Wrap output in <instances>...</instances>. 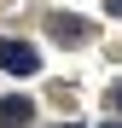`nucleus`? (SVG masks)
Instances as JSON below:
<instances>
[{
    "label": "nucleus",
    "instance_id": "obj_6",
    "mask_svg": "<svg viewBox=\"0 0 122 128\" xmlns=\"http://www.w3.org/2000/svg\"><path fill=\"white\" fill-rule=\"evenodd\" d=\"M111 128H122V122H111Z\"/></svg>",
    "mask_w": 122,
    "mask_h": 128
},
{
    "label": "nucleus",
    "instance_id": "obj_4",
    "mask_svg": "<svg viewBox=\"0 0 122 128\" xmlns=\"http://www.w3.org/2000/svg\"><path fill=\"white\" fill-rule=\"evenodd\" d=\"M105 6H111V18H122V0H105Z\"/></svg>",
    "mask_w": 122,
    "mask_h": 128
},
{
    "label": "nucleus",
    "instance_id": "obj_5",
    "mask_svg": "<svg viewBox=\"0 0 122 128\" xmlns=\"http://www.w3.org/2000/svg\"><path fill=\"white\" fill-rule=\"evenodd\" d=\"M111 105H116V111H122V82H116V93H111Z\"/></svg>",
    "mask_w": 122,
    "mask_h": 128
},
{
    "label": "nucleus",
    "instance_id": "obj_1",
    "mask_svg": "<svg viewBox=\"0 0 122 128\" xmlns=\"http://www.w3.org/2000/svg\"><path fill=\"white\" fill-rule=\"evenodd\" d=\"M0 70H6V76H35V70H41V52L29 47V41L0 35Z\"/></svg>",
    "mask_w": 122,
    "mask_h": 128
},
{
    "label": "nucleus",
    "instance_id": "obj_2",
    "mask_svg": "<svg viewBox=\"0 0 122 128\" xmlns=\"http://www.w3.org/2000/svg\"><path fill=\"white\" fill-rule=\"evenodd\" d=\"M0 122H6V128H23V122H35V105L23 93H6V99H0Z\"/></svg>",
    "mask_w": 122,
    "mask_h": 128
},
{
    "label": "nucleus",
    "instance_id": "obj_3",
    "mask_svg": "<svg viewBox=\"0 0 122 128\" xmlns=\"http://www.w3.org/2000/svg\"><path fill=\"white\" fill-rule=\"evenodd\" d=\"M52 35L76 47V41H87V18H64V12H58V18H52Z\"/></svg>",
    "mask_w": 122,
    "mask_h": 128
}]
</instances>
